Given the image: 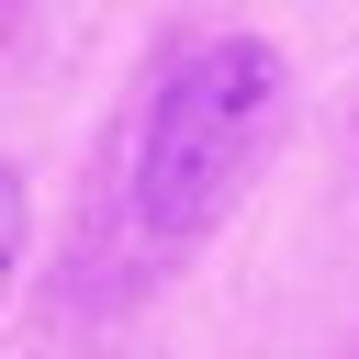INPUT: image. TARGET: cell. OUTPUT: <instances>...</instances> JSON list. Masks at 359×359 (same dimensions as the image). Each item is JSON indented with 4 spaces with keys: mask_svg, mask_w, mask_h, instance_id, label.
<instances>
[{
    "mask_svg": "<svg viewBox=\"0 0 359 359\" xmlns=\"http://www.w3.org/2000/svg\"><path fill=\"white\" fill-rule=\"evenodd\" d=\"M280 112H292V79H280V56L258 34H224V45L180 56V79L157 90L146 146H135V213H146V236L191 247L202 224H224L236 191L269 168Z\"/></svg>",
    "mask_w": 359,
    "mask_h": 359,
    "instance_id": "6da1fadb",
    "label": "cell"
},
{
    "mask_svg": "<svg viewBox=\"0 0 359 359\" xmlns=\"http://www.w3.org/2000/svg\"><path fill=\"white\" fill-rule=\"evenodd\" d=\"M11 258H22V180L0 168V280H11Z\"/></svg>",
    "mask_w": 359,
    "mask_h": 359,
    "instance_id": "7a4b0ae2",
    "label": "cell"
}]
</instances>
